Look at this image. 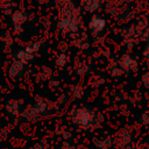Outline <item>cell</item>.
<instances>
[{"label": "cell", "instance_id": "1", "mask_svg": "<svg viewBox=\"0 0 149 149\" xmlns=\"http://www.w3.org/2000/svg\"><path fill=\"white\" fill-rule=\"evenodd\" d=\"M61 15L58 19V28L64 33H76L80 26L79 10L71 0H58Z\"/></svg>", "mask_w": 149, "mask_h": 149}, {"label": "cell", "instance_id": "2", "mask_svg": "<svg viewBox=\"0 0 149 149\" xmlns=\"http://www.w3.org/2000/svg\"><path fill=\"white\" fill-rule=\"evenodd\" d=\"M70 118L73 123L83 129L98 128L104 121L101 114L92 111L88 107H73L70 112Z\"/></svg>", "mask_w": 149, "mask_h": 149}, {"label": "cell", "instance_id": "3", "mask_svg": "<svg viewBox=\"0 0 149 149\" xmlns=\"http://www.w3.org/2000/svg\"><path fill=\"white\" fill-rule=\"evenodd\" d=\"M133 143V130L128 127L121 128L114 137V144L119 149H127Z\"/></svg>", "mask_w": 149, "mask_h": 149}, {"label": "cell", "instance_id": "4", "mask_svg": "<svg viewBox=\"0 0 149 149\" xmlns=\"http://www.w3.org/2000/svg\"><path fill=\"white\" fill-rule=\"evenodd\" d=\"M122 38H123V43H125L128 48H133V47L136 45L137 42L141 40V38H140V34H139L136 27H128V28L123 29Z\"/></svg>", "mask_w": 149, "mask_h": 149}, {"label": "cell", "instance_id": "5", "mask_svg": "<svg viewBox=\"0 0 149 149\" xmlns=\"http://www.w3.org/2000/svg\"><path fill=\"white\" fill-rule=\"evenodd\" d=\"M106 27V21L102 16H99V15H93L90 21H88V29L91 31V34L95 37L98 35H100L104 29Z\"/></svg>", "mask_w": 149, "mask_h": 149}, {"label": "cell", "instance_id": "6", "mask_svg": "<svg viewBox=\"0 0 149 149\" xmlns=\"http://www.w3.org/2000/svg\"><path fill=\"white\" fill-rule=\"evenodd\" d=\"M119 64L125 72H135L137 71V68H139L137 59L129 54H123L119 58Z\"/></svg>", "mask_w": 149, "mask_h": 149}, {"label": "cell", "instance_id": "7", "mask_svg": "<svg viewBox=\"0 0 149 149\" xmlns=\"http://www.w3.org/2000/svg\"><path fill=\"white\" fill-rule=\"evenodd\" d=\"M92 142L97 149H111L114 144V139L106 135L104 137H94Z\"/></svg>", "mask_w": 149, "mask_h": 149}, {"label": "cell", "instance_id": "8", "mask_svg": "<svg viewBox=\"0 0 149 149\" xmlns=\"http://www.w3.org/2000/svg\"><path fill=\"white\" fill-rule=\"evenodd\" d=\"M136 28L140 34V38L144 42H149V17L141 20Z\"/></svg>", "mask_w": 149, "mask_h": 149}, {"label": "cell", "instance_id": "9", "mask_svg": "<svg viewBox=\"0 0 149 149\" xmlns=\"http://www.w3.org/2000/svg\"><path fill=\"white\" fill-rule=\"evenodd\" d=\"M23 72V63L20 61H14L9 68H8V76L13 79H16L17 77H20Z\"/></svg>", "mask_w": 149, "mask_h": 149}, {"label": "cell", "instance_id": "10", "mask_svg": "<svg viewBox=\"0 0 149 149\" xmlns=\"http://www.w3.org/2000/svg\"><path fill=\"white\" fill-rule=\"evenodd\" d=\"M102 5L101 0H81V7L90 13L98 10Z\"/></svg>", "mask_w": 149, "mask_h": 149}, {"label": "cell", "instance_id": "11", "mask_svg": "<svg viewBox=\"0 0 149 149\" xmlns=\"http://www.w3.org/2000/svg\"><path fill=\"white\" fill-rule=\"evenodd\" d=\"M27 19H28L27 14L21 10H15L12 14V22L14 27H22V24L27 21Z\"/></svg>", "mask_w": 149, "mask_h": 149}, {"label": "cell", "instance_id": "12", "mask_svg": "<svg viewBox=\"0 0 149 149\" xmlns=\"http://www.w3.org/2000/svg\"><path fill=\"white\" fill-rule=\"evenodd\" d=\"M108 70H109L111 76L115 77V78H118V77H120V76H122L125 73V71L122 70V68L119 64V59L115 61V62H111L108 64Z\"/></svg>", "mask_w": 149, "mask_h": 149}, {"label": "cell", "instance_id": "13", "mask_svg": "<svg viewBox=\"0 0 149 149\" xmlns=\"http://www.w3.org/2000/svg\"><path fill=\"white\" fill-rule=\"evenodd\" d=\"M15 57H16L17 61H20V62H22L23 64H26V63L30 62V61L34 58V55L30 54V52H28L26 49H22V50H19V51L16 52Z\"/></svg>", "mask_w": 149, "mask_h": 149}, {"label": "cell", "instance_id": "14", "mask_svg": "<svg viewBox=\"0 0 149 149\" xmlns=\"http://www.w3.org/2000/svg\"><path fill=\"white\" fill-rule=\"evenodd\" d=\"M6 109L9 114L12 115H17L19 112H20V107H19V102L16 100H10L7 102L6 105Z\"/></svg>", "mask_w": 149, "mask_h": 149}, {"label": "cell", "instance_id": "15", "mask_svg": "<svg viewBox=\"0 0 149 149\" xmlns=\"http://www.w3.org/2000/svg\"><path fill=\"white\" fill-rule=\"evenodd\" d=\"M38 115H40V114L34 109L33 106L29 107V108H27V109L23 112V116H24V119L28 120V121H36V120L38 119Z\"/></svg>", "mask_w": 149, "mask_h": 149}, {"label": "cell", "instance_id": "16", "mask_svg": "<svg viewBox=\"0 0 149 149\" xmlns=\"http://www.w3.org/2000/svg\"><path fill=\"white\" fill-rule=\"evenodd\" d=\"M34 109L38 113V114H45L47 113V109H48V104L44 101V100H37L34 105H33Z\"/></svg>", "mask_w": 149, "mask_h": 149}, {"label": "cell", "instance_id": "17", "mask_svg": "<svg viewBox=\"0 0 149 149\" xmlns=\"http://www.w3.org/2000/svg\"><path fill=\"white\" fill-rule=\"evenodd\" d=\"M84 93H85V87L81 86V85H79V84L73 85V86L71 87V95L74 97L76 99L81 98V97L84 95Z\"/></svg>", "mask_w": 149, "mask_h": 149}, {"label": "cell", "instance_id": "18", "mask_svg": "<svg viewBox=\"0 0 149 149\" xmlns=\"http://www.w3.org/2000/svg\"><path fill=\"white\" fill-rule=\"evenodd\" d=\"M68 61H69L68 55H66L65 52H61V54H58V55L56 56V58H55V64H56L57 66H59V68H63V66L66 65Z\"/></svg>", "mask_w": 149, "mask_h": 149}, {"label": "cell", "instance_id": "19", "mask_svg": "<svg viewBox=\"0 0 149 149\" xmlns=\"http://www.w3.org/2000/svg\"><path fill=\"white\" fill-rule=\"evenodd\" d=\"M40 42H34V43H31V44H29V45H27L24 49L28 51V52H30V54H33V55H35V52H37L38 50H40Z\"/></svg>", "mask_w": 149, "mask_h": 149}, {"label": "cell", "instance_id": "20", "mask_svg": "<svg viewBox=\"0 0 149 149\" xmlns=\"http://www.w3.org/2000/svg\"><path fill=\"white\" fill-rule=\"evenodd\" d=\"M88 71H90V66L86 65V64H81L80 66H77V68H76V72H77L79 76H85Z\"/></svg>", "mask_w": 149, "mask_h": 149}, {"label": "cell", "instance_id": "21", "mask_svg": "<svg viewBox=\"0 0 149 149\" xmlns=\"http://www.w3.org/2000/svg\"><path fill=\"white\" fill-rule=\"evenodd\" d=\"M140 122L143 126H149V109L144 111L140 116Z\"/></svg>", "mask_w": 149, "mask_h": 149}, {"label": "cell", "instance_id": "22", "mask_svg": "<svg viewBox=\"0 0 149 149\" xmlns=\"http://www.w3.org/2000/svg\"><path fill=\"white\" fill-rule=\"evenodd\" d=\"M141 81H142V85L149 90V71H147L146 73L142 74V78H141Z\"/></svg>", "mask_w": 149, "mask_h": 149}, {"label": "cell", "instance_id": "23", "mask_svg": "<svg viewBox=\"0 0 149 149\" xmlns=\"http://www.w3.org/2000/svg\"><path fill=\"white\" fill-rule=\"evenodd\" d=\"M51 76V70L49 68H42V78L43 79H48Z\"/></svg>", "mask_w": 149, "mask_h": 149}, {"label": "cell", "instance_id": "24", "mask_svg": "<svg viewBox=\"0 0 149 149\" xmlns=\"http://www.w3.org/2000/svg\"><path fill=\"white\" fill-rule=\"evenodd\" d=\"M143 57L146 58V61H147V63L149 64V42H147V44L144 45V48H143Z\"/></svg>", "mask_w": 149, "mask_h": 149}, {"label": "cell", "instance_id": "25", "mask_svg": "<svg viewBox=\"0 0 149 149\" xmlns=\"http://www.w3.org/2000/svg\"><path fill=\"white\" fill-rule=\"evenodd\" d=\"M127 149H144V147L141 143H132Z\"/></svg>", "mask_w": 149, "mask_h": 149}, {"label": "cell", "instance_id": "26", "mask_svg": "<svg viewBox=\"0 0 149 149\" xmlns=\"http://www.w3.org/2000/svg\"><path fill=\"white\" fill-rule=\"evenodd\" d=\"M30 149H44V148H43V146H42V144L36 143V144H34V146H33Z\"/></svg>", "mask_w": 149, "mask_h": 149}, {"label": "cell", "instance_id": "27", "mask_svg": "<svg viewBox=\"0 0 149 149\" xmlns=\"http://www.w3.org/2000/svg\"><path fill=\"white\" fill-rule=\"evenodd\" d=\"M62 149H71V147L69 146V143H68V142H64V143H63V146H62Z\"/></svg>", "mask_w": 149, "mask_h": 149}, {"label": "cell", "instance_id": "28", "mask_svg": "<svg viewBox=\"0 0 149 149\" xmlns=\"http://www.w3.org/2000/svg\"><path fill=\"white\" fill-rule=\"evenodd\" d=\"M147 141H148V144H149V137H148V140H147Z\"/></svg>", "mask_w": 149, "mask_h": 149}]
</instances>
